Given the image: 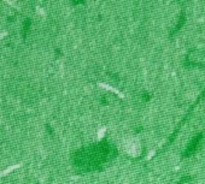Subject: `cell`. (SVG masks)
Masks as SVG:
<instances>
[{"mask_svg": "<svg viewBox=\"0 0 205 184\" xmlns=\"http://www.w3.org/2000/svg\"><path fill=\"white\" fill-rule=\"evenodd\" d=\"M202 140H203V134H198V135H195L194 137L192 139V141L188 143V146L185 150V153H183V158H188V156H191L194 152H197V149L199 148L200 146V143H202Z\"/></svg>", "mask_w": 205, "mask_h": 184, "instance_id": "1", "label": "cell"}, {"mask_svg": "<svg viewBox=\"0 0 205 184\" xmlns=\"http://www.w3.org/2000/svg\"><path fill=\"white\" fill-rule=\"evenodd\" d=\"M99 85H100V87H103V88H105V89H109V90H111V92H113V93L118 94L121 98H123V94H122V93H120L117 89H115V88H112L111 85H109V84H105V83H99Z\"/></svg>", "mask_w": 205, "mask_h": 184, "instance_id": "2", "label": "cell"}, {"mask_svg": "<svg viewBox=\"0 0 205 184\" xmlns=\"http://www.w3.org/2000/svg\"><path fill=\"white\" fill-rule=\"evenodd\" d=\"M18 167H21V164H17V165H13V166H10V167H7L6 170H4L1 173H0V176H6L7 173H10V172H12L13 170H16V169H18Z\"/></svg>", "mask_w": 205, "mask_h": 184, "instance_id": "3", "label": "cell"}, {"mask_svg": "<svg viewBox=\"0 0 205 184\" xmlns=\"http://www.w3.org/2000/svg\"><path fill=\"white\" fill-rule=\"evenodd\" d=\"M105 130H106V127H103V129H100V131H99V137H103V134L105 132Z\"/></svg>", "mask_w": 205, "mask_h": 184, "instance_id": "4", "label": "cell"}]
</instances>
